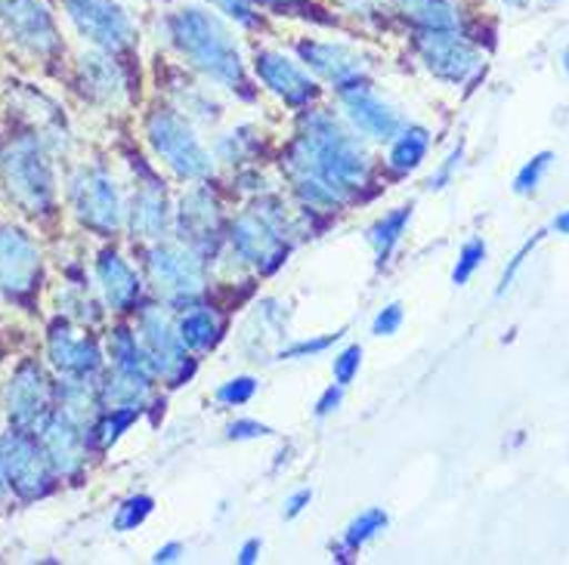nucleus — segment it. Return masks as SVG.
Returning a JSON list of instances; mask_svg holds the SVG:
<instances>
[{
  "label": "nucleus",
  "instance_id": "nucleus-38",
  "mask_svg": "<svg viewBox=\"0 0 569 565\" xmlns=\"http://www.w3.org/2000/svg\"><path fill=\"white\" fill-rule=\"evenodd\" d=\"M359 362H362V350H359V346H347V350L335 359V381L341 383V386H347V383L356 377Z\"/></svg>",
  "mask_w": 569,
  "mask_h": 565
},
{
  "label": "nucleus",
  "instance_id": "nucleus-8",
  "mask_svg": "<svg viewBox=\"0 0 569 565\" xmlns=\"http://www.w3.org/2000/svg\"><path fill=\"white\" fill-rule=\"evenodd\" d=\"M140 346L152 374L168 386H180L192 377V362L186 355V343L171 319L161 310H146L140 315Z\"/></svg>",
  "mask_w": 569,
  "mask_h": 565
},
{
  "label": "nucleus",
  "instance_id": "nucleus-2",
  "mask_svg": "<svg viewBox=\"0 0 569 565\" xmlns=\"http://www.w3.org/2000/svg\"><path fill=\"white\" fill-rule=\"evenodd\" d=\"M171 29V41L177 50L183 53L201 74H208L217 84L239 90L242 97H251L248 90V78H244L242 53L232 41L229 29L217 19V16L204 13V10H180L168 19Z\"/></svg>",
  "mask_w": 569,
  "mask_h": 565
},
{
  "label": "nucleus",
  "instance_id": "nucleus-24",
  "mask_svg": "<svg viewBox=\"0 0 569 565\" xmlns=\"http://www.w3.org/2000/svg\"><path fill=\"white\" fill-rule=\"evenodd\" d=\"M149 381H152L149 371L112 365L109 377L102 383L100 398L109 408H142V402L149 396Z\"/></svg>",
  "mask_w": 569,
  "mask_h": 565
},
{
  "label": "nucleus",
  "instance_id": "nucleus-40",
  "mask_svg": "<svg viewBox=\"0 0 569 565\" xmlns=\"http://www.w3.org/2000/svg\"><path fill=\"white\" fill-rule=\"evenodd\" d=\"M272 430L270 426L257 424V421H236V424H229L227 436L236 438V442H242V438H260V436H270Z\"/></svg>",
  "mask_w": 569,
  "mask_h": 565
},
{
  "label": "nucleus",
  "instance_id": "nucleus-42",
  "mask_svg": "<svg viewBox=\"0 0 569 565\" xmlns=\"http://www.w3.org/2000/svg\"><path fill=\"white\" fill-rule=\"evenodd\" d=\"M223 13H229L232 19H239V22H251L254 16H251V0H213Z\"/></svg>",
  "mask_w": 569,
  "mask_h": 565
},
{
  "label": "nucleus",
  "instance_id": "nucleus-43",
  "mask_svg": "<svg viewBox=\"0 0 569 565\" xmlns=\"http://www.w3.org/2000/svg\"><path fill=\"white\" fill-rule=\"evenodd\" d=\"M341 390L343 386L338 383V386H331V390H326V393H322V398L316 402V417H328L331 411L341 405Z\"/></svg>",
  "mask_w": 569,
  "mask_h": 565
},
{
  "label": "nucleus",
  "instance_id": "nucleus-4",
  "mask_svg": "<svg viewBox=\"0 0 569 565\" xmlns=\"http://www.w3.org/2000/svg\"><path fill=\"white\" fill-rule=\"evenodd\" d=\"M146 133L156 149V155L168 164V168L183 176V180H204L211 173L213 161L204 152L199 137L186 124L183 118L171 109H156L146 118Z\"/></svg>",
  "mask_w": 569,
  "mask_h": 565
},
{
  "label": "nucleus",
  "instance_id": "nucleus-34",
  "mask_svg": "<svg viewBox=\"0 0 569 565\" xmlns=\"http://www.w3.org/2000/svg\"><path fill=\"white\" fill-rule=\"evenodd\" d=\"M59 306L66 310V315L69 319H74V322H100L102 312L97 310V303L90 297H84L78 287L74 291H66V294H59Z\"/></svg>",
  "mask_w": 569,
  "mask_h": 565
},
{
  "label": "nucleus",
  "instance_id": "nucleus-27",
  "mask_svg": "<svg viewBox=\"0 0 569 565\" xmlns=\"http://www.w3.org/2000/svg\"><path fill=\"white\" fill-rule=\"evenodd\" d=\"M427 145H430V133L425 128H402L397 142H393V149H390V168L397 170V173L415 170L425 161Z\"/></svg>",
  "mask_w": 569,
  "mask_h": 565
},
{
  "label": "nucleus",
  "instance_id": "nucleus-9",
  "mask_svg": "<svg viewBox=\"0 0 569 565\" xmlns=\"http://www.w3.org/2000/svg\"><path fill=\"white\" fill-rule=\"evenodd\" d=\"M3 405L13 430H26V433L41 430L43 421L53 414V383L34 359H26L16 367L3 393Z\"/></svg>",
  "mask_w": 569,
  "mask_h": 565
},
{
  "label": "nucleus",
  "instance_id": "nucleus-19",
  "mask_svg": "<svg viewBox=\"0 0 569 565\" xmlns=\"http://www.w3.org/2000/svg\"><path fill=\"white\" fill-rule=\"evenodd\" d=\"M303 62L316 71V74H322L326 81L338 87L353 84L356 78L366 71V59L359 57L356 50L350 47H343V43H322V41H303L298 47Z\"/></svg>",
  "mask_w": 569,
  "mask_h": 565
},
{
  "label": "nucleus",
  "instance_id": "nucleus-37",
  "mask_svg": "<svg viewBox=\"0 0 569 565\" xmlns=\"http://www.w3.org/2000/svg\"><path fill=\"white\" fill-rule=\"evenodd\" d=\"M539 241H541V232H539V235H532V239H529L527 244H523V248H520V251H517V254L511 256V266L501 272V282H498V291H496L498 297H501V294H505V291L511 287L513 279H517V272L523 269V263H527V256L532 254V248H536Z\"/></svg>",
  "mask_w": 569,
  "mask_h": 565
},
{
  "label": "nucleus",
  "instance_id": "nucleus-10",
  "mask_svg": "<svg viewBox=\"0 0 569 565\" xmlns=\"http://www.w3.org/2000/svg\"><path fill=\"white\" fill-rule=\"evenodd\" d=\"M0 29L31 57L53 59L62 50L57 22L41 0H0Z\"/></svg>",
  "mask_w": 569,
  "mask_h": 565
},
{
  "label": "nucleus",
  "instance_id": "nucleus-45",
  "mask_svg": "<svg viewBox=\"0 0 569 565\" xmlns=\"http://www.w3.org/2000/svg\"><path fill=\"white\" fill-rule=\"evenodd\" d=\"M341 3L347 7V10H353V13L369 16L371 10H378V3H381V0H341Z\"/></svg>",
  "mask_w": 569,
  "mask_h": 565
},
{
  "label": "nucleus",
  "instance_id": "nucleus-44",
  "mask_svg": "<svg viewBox=\"0 0 569 565\" xmlns=\"http://www.w3.org/2000/svg\"><path fill=\"white\" fill-rule=\"evenodd\" d=\"M310 501H313V495L303 488V492H295V495L284 501V519H295V516H300L303 513V507H310Z\"/></svg>",
  "mask_w": 569,
  "mask_h": 565
},
{
  "label": "nucleus",
  "instance_id": "nucleus-41",
  "mask_svg": "<svg viewBox=\"0 0 569 565\" xmlns=\"http://www.w3.org/2000/svg\"><path fill=\"white\" fill-rule=\"evenodd\" d=\"M461 155H465V149L458 145L456 152L446 158V164H442V168L437 170L433 176H430V189H442V185L452 180V173H456V168H458V164H461Z\"/></svg>",
  "mask_w": 569,
  "mask_h": 565
},
{
  "label": "nucleus",
  "instance_id": "nucleus-15",
  "mask_svg": "<svg viewBox=\"0 0 569 565\" xmlns=\"http://www.w3.org/2000/svg\"><path fill=\"white\" fill-rule=\"evenodd\" d=\"M47 355L69 381H93L102 367L100 343L90 334H78L69 322H57L47 337Z\"/></svg>",
  "mask_w": 569,
  "mask_h": 565
},
{
  "label": "nucleus",
  "instance_id": "nucleus-31",
  "mask_svg": "<svg viewBox=\"0 0 569 565\" xmlns=\"http://www.w3.org/2000/svg\"><path fill=\"white\" fill-rule=\"evenodd\" d=\"M551 161H555L551 152H539V155L529 158L527 164L520 168V173H517V180H513V192H517V195H532V192L539 189L541 176L551 168Z\"/></svg>",
  "mask_w": 569,
  "mask_h": 565
},
{
  "label": "nucleus",
  "instance_id": "nucleus-20",
  "mask_svg": "<svg viewBox=\"0 0 569 565\" xmlns=\"http://www.w3.org/2000/svg\"><path fill=\"white\" fill-rule=\"evenodd\" d=\"M78 81H81V90H84L90 100L106 102V105H114L124 97V74L118 69V62L112 59V53H84L81 62H78Z\"/></svg>",
  "mask_w": 569,
  "mask_h": 565
},
{
  "label": "nucleus",
  "instance_id": "nucleus-18",
  "mask_svg": "<svg viewBox=\"0 0 569 565\" xmlns=\"http://www.w3.org/2000/svg\"><path fill=\"white\" fill-rule=\"evenodd\" d=\"M254 69L260 74V81L270 87L279 100L288 102V105H307L316 97L313 81L291 59H284L282 53H270V50L257 53Z\"/></svg>",
  "mask_w": 569,
  "mask_h": 565
},
{
  "label": "nucleus",
  "instance_id": "nucleus-35",
  "mask_svg": "<svg viewBox=\"0 0 569 565\" xmlns=\"http://www.w3.org/2000/svg\"><path fill=\"white\" fill-rule=\"evenodd\" d=\"M254 393H257L254 377H236V381L223 383V386L217 390V398H220L223 405H244V402H251Z\"/></svg>",
  "mask_w": 569,
  "mask_h": 565
},
{
  "label": "nucleus",
  "instance_id": "nucleus-7",
  "mask_svg": "<svg viewBox=\"0 0 569 565\" xmlns=\"http://www.w3.org/2000/svg\"><path fill=\"white\" fill-rule=\"evenodd\" d=\"M149 282L168 303H192L204 287V263L189 244H158L146 260Z\"/></svg>",
  "mask_w": 569,
  "mask_h": 565
},
{
  "label": "nucleus",
  "instance_id": "nucleus-47",
  "mask_svg": "<svg viewBox=\"0 0 569 565\" xmlns=\"http://www.w3.org/2000/svg\"><path fill=\"white\" fill-rule=\"evenodd\" d=\"M257 556H260V541H248L242 551H239V563L251 565L257 563Z\"/></svg>",
  "mask_w": 569,
  "mask_h": 565
},
{
  "label": "nucleus",
  "instance_id": "nucleus-1",
  "mask_svg": "<svg viewBox=\"0 0 569 565\" xmlns=\"http://www.w3.org/2000/svg\"><path fill=\"white\" fill-rule=\"evenodd\" d=\"M288 170L350 199L356 185H362L369 176V155L331 114L313 112L291 145Z\"/></svg>",
  "mask_w": 569,
  "mask_h": 565
},
{
  "label": "nucleus",
  "instance_id": "nucleus-5",
  "mask_svg": "<svg viewBox=\"0 0 569 565\" xmlns=\"http://www.w3.org/2000/svg\"><path fill=\"white\" fill-rule=\"evenodd\" d=\"M0 470L7 485L26 501L50 495L53 488V464L34 433L26 430H10L7 436H0Z\"/></svg>",
  "mask_w": 569,
  "mask_h": 565
},
{
  "label": "nucleus",
  "instance_id": "nucleus-11",
  "mask_svg": "<svg viewBox=\"0 0 569 565\" xmlns=\"http://www.w3.org/2000/svg\"><path fill=\"white\" fill-rule=\"evenodd\" d=\"M71 208L74 216L84 223L87 229L100 232V235H112L114 229L121 226V199L109 173L97 168H81L71 176L69 185Z\"/></svg>",
  "mask_w": 569,
  "mask_h": 565
},
{
  "label": "nucleus",
  "instance_id": "nucleus-52",
  "mask_svg": "<svg viewBox=\"0 0 569 565\" xmlns=\"http://www.w3.org/2000/svg\"><path fill=\"white\" fill-rule=\"evenodd\" d=\"M279 3H288V0H279Z\"/></svg>",
  "mask_w": 569,
  "mask_h": 565
},
{
  "label": "nucleus",
  "instance_id": "nucleus-49",
  "mask_svg": "<svg viewBox=\"0 0 569 565\" xmlns=\"http://www.w3.org/2000/svg\"><path fill=\"white\" fill-rule=\"evenodd\" d=\"M501 3H508V7H523L527 0H501Z\"/></svg>",
  "mask_w": 569,
  "mask_h": 565
},
{
  "label": "nucleus",
  "instance_id": "nucleus-21",
  "mask_svg": "<svg viewBox=\"0 0 569 565\" xmlns=\"http://www.w3.org/2000/svg\"><path fill=\"white\" fill-rule=\"evenodd\" d=\"M180 226L192 248H213L220 239V208L211 192L192 189L180 201Z\"/></svg>",
  "mask_w": 569,
  "mask_h": 565
},
{
  "label": "nucleus",
  "instance_id": "nucleus-36",
  "mask_svg": "<svg viewBox=\"0 0 569 565\" xmlns=\"http://www.w3.org/2000/svg\"><path fill=\"white\" fill-rule=\"evenodd\" d=\"M341 334L343 331H338V334H326V337H319V340H300V343H295V346L282 350V353H279V359H307V355L326 353L335 340H341Z\"/></svg>",
  "mask_w": 569,
  "mask_h": 565
},
{
  "label": "nucleus",
  "instance_id": "nucleus-26",
  "mask_svg": "<svg viewBox=\"0 0 569 565\" xmlns=\"http://www.w3.org/2000/svg\"><path fill=\"white\" fill-rule=\"evenodd\" d=\"M177 331H180V340H183L186 346L196 350V353L211 350L213 343L220 340V322H217V315L211 310L186 312Z\"/></svg>",
  "mask_w": 569,
  "mask_h": 565
},
{
  "label": "nucleus",
  "instance_id": "nucleus-48",
  "mask_svg": "<svg viewBox=\"0 0 569 565\" xmlns=\"http://www.w3.org/2000/svg\"><path fill=\"white\" fill-rule=\"evenodd\" d=\"M555 232L557 235H569V211H563L555 220Z\"/></svg>",
  "mask_w": 569,
  "mask_h": 565
},
{
  "label": "nucleus",
  "instance_id": "nucleus-39",
  "mask_svg": "<svg viewBox=\"0 0 569 565\" xmlns=\"http://www.w3.org/2000/svg\"><path fill=\"white\" fill-rule=\"evenodd\" d=\"M399 325H402V306H399V303H390V306H385V310L378 312L371 331H375L378 337H390V334H397Z\"/></svg>",
  "mask_w": 569,
  "mask_h": 565
},
{
  "label": "nucleus",
  "instance_id": "nucleus-29",
  "mask_svg": "<svg viewBox=\"0 0 569 565\" xmlns=\"http://www.w3.org/2000/svg\"><path fill=\"white\" fill-rule=\"evenodd\" d=\"M387 523H390V516L381 507H369L366 513H359L353 523L347 525V532H343L341 553H353L359 547H366L371 537L385 532Z\"/></svg>",
  "mask_w": 569,
  "mask_h": 565
},
{
  "label": "nucleus",
  "instance_id": "nucleus-25",
  "mask_svg": "<svg viewBox=\"0 0 569 565\" xmlns=\"http://www.w3.org/2000/svg\"><path fill=\"white\" fill-rule=\"evenodd\" d=\"M393 10L421 29H458V7L452 0H393Z\"/></svg>",
  "mask_w": 569,
  "mask_h": 565
},
{
  "label": "nucleus",
  "instance_id": "nucleus-17",
  "mask_svg": "<svg viewBox=\"0 0 569 565\" xmlns=\"http://www.w3.org/2000/svg\"><path fill=\"white\" fill-rule=\"evenodd\" d=\"M341 102L347 118L353 121L359 133H366L371 140H397L402 130V118H399L390 105H387L378 93H371L369 87L347 84L341 87Z\"/></svg>",
  "mask_w": 569,
  "mask_h": 565
},
{
  "label": "nucleus",
  "instance_id": "nucleus-30",
  "mask_svg": "<svg viewBox=\"0 0 569 565\" xmlns=\"http://www.w3.org/2000/svg\"><path fill=\"white\" fill-rule=\"evenodd\" d=\"M142 408H109L102 414L97 426H93V436H97V445L100 448H112L114 442L121 438V433L128 430L133 421H137V414Z\"/></svg>",
  "mask_w": 569,
  "mask_h": 565
},
{
  "label": "nucleus",
  "instance_id": "nucleus-33",
  "mask_svg": "<svg viewBox=\"0 0 569 565\" xmlns=\"http://www.w3.org/2000/svg\"><path fill=\"white\" fill-rule=\"evenodd\" d=\"M486 256V244L480 239L468 241L465 248H461V254H458V263H456V272H452V282L461 287V284L470 282V275L480 269V263H483Z\"/></svg>",
  "mask_w": 569,
  "mask_h": 565
},
{
  "label": "nucleus",
  "instance_id": "nucleus-13",
  "mask_svg": "<svg viewBox=\"0 0 569 565\" xmlns=\"http://www.w3.org/2000/svg\"><path fill=\"white\" fill-rule=\"evenodd\" d=\"M415 50L425 62L427 71H433L440 81L449 84H465L480 71V53L470 47L465 38H458L456 29L430 31L425 29L415 41Z\"/></svg>",
  "mask_w": 569,
  "mask_h": 565
},
{
  "label": "nucleus",
  "instance_id": "nucleus-23",
  "mask_svg": "<svg viewBox=\"0 0 569 565\" xmlns=\"http://www.w3.org/2000/svg\"><path fill=\"white\" fill-rule=\"evenodd\" d=\"M168 199L158 183H146L130 204V229L137 239H161L168 229Z\"/></svg>",
  "mask_w": 569,
  "mask_h": 565
},
{
  "label": "nucleus",
  "instance_id": "nucleus-32",
  "mask_svg": "<svg viewBox=\"0 0 569 565\" xmlns=\"http://www.w3.org/2000/svg\"><path fill=\"white\" fill-rule=\"evenodd\" d=\"M152 507H156V504H152V497L149 495L128 497V501L118 507V513H114V532H130V528L142 525L149 519Z\"/></svg>",
  "mask_w": 569,
  "mask_h": 565
},
{
  "label": "nucleus",
  "instance_id": "nucleus-50",
  "mask_svg": "<svg viewBox=\"0 0 569 565\" xmlns=\"http://www.w3.org/2000/svg\"><path fill=\"white\" fill-rule=\"evenodd\" d=\"M563 69H567V74H569V47H567V53H563Z\"/></svg>",
  "mask_w": 569,
  "mask_h": 565
},
{
  "label": "nucleus",
  "instance_id": "nucleus-14",
  "mask_svg": "<svg viewBox=\"0 0 569 565\" xmlns=\"http://www.w3.org/2000/svg\"><path fill=\"white\" fill-rule=\"evenodd\" d=\"M41 282V254L34 241L16 226H0V291L29 303Z\"/></svg>",
  "mask_w": 569,
  "mask_h": 565
},
{
  "label": "nucleus",
  "instance_id": "nucleus-46",
  "mask_svg": "<svg viewBox=\"0 0 569 565\" xmlns=\"http://www.w3.org/2000/svg\"><path fill=\"white\" fill-rule=\"evenodd\" d=\"M180 553H183L180 544H168V547H161L152 559H156V563H177V559H180Z\"/></svg>",
  "mask_w": 569,
  "mask_h": 565
},
{
  "label": "nucleus",
  "instance_id": "nucleus-12",
  "mask_svg": "<svg viewBox=\"0 0 569 565\" xmlns=\"http://www.w3.org/2000/svg\"><path fill=\"white\" fill-rule=\"evenodd\" d=\"M78 31L106 53H124L137 41L128 13L112 0H62Z\"/></svg>",
  "mask_w": 569,
  "mask_h": 565
},
{
  "label": "nucleus",
  "instance_id": "nucleus-3",
  "mask_svg": "<svg viewBox=\"0 0 569 565\" xmlns=\"http://www.w3.org/2000/svg\"><path fill=\"white\" fill-rule=\"evenodd\" d=\"M0 176L10 199L26 213H50L57 180L38 137H16L0 145Z\"/></svg>",
  "mask_w": 569,
  "mask_h": 565
},
{
  "label": "nucleus",
  "instance_id": "nucleus-28",
  "mask_svg": "<svg viewBox=\"0 0 569 565\" xmlns=\"http://www.w3.org/2000/svg\"><path fill=\"white\" fill-rule=\"evenodd\" d=\"M409 220H412V204L409 208H397L393 213H387L385 220H378L369 232L371 248H375V254H378V263H387V256L393 254V248L402 239V232L409 226Z\"/></svg>",
  "mask_w": 569,
  "mask_h": 565
},
{
  "label": "nucleus",
  "instance_id": "nucleus-51",
  "mask_svg": "<svg viewBox=\"0 0 569 565\" xmlns=\"http://www.w3.org/2000/svg\"><path fill=\"white\" fill-rule=\"evenodd\" d=\"M3 482L7 480H3V470H0V492H3Z\"/></svg>",
  "mask_w": 569,
  "mask_h": 565
},
{
  "label": "nucleus",
  "instance_id": "nucleus-22",
  "mask_svg": "<svg viewBox=\"0 0 569 565\" xmlns=\"http://www.w3.org/2000/svg\"><path fill=\"white\" fill-rule=\"evenodd\" d=\"M97 279L102 284V294H106V303L112 306L114 312H128L137 297H140V279L137 272L121 260L118 251H102L100 260H97Z\"/></svg>",
  "mask_w": 569,
  "mask_h": 565
},
{
  "label": "nucleus",
  "instance_id": "nucleus-6",
  "mask_svg": "<svg viewBox=\"0 0 569 565\" xmlns=\"http://www.w3.org/2000/svg\"><path fill=\"white\" fill-rule=\"evenodd\" d=\"M232 248L239 251L244 263H251L260 272H276L284 263L288 244H284V213L272 201L270 208L244 211L232 223Z\"/></svg>",
  "mask_w": 569,
  "mask_h": 565
},
{
  "label": "nucleus",
  "instance_id": "nucleus-16",
  "mask_svg": "<svg viewBox=\"0 0 569 565\" xmlns=\"http://www.w3.org/2000/svg\"><path fill=\"white\" fill-rule=\"evenodd\" d=\"M41 445L59 476L74 480L87 464L84 426L71 421L66 411H53L41 424Z\"/></svg>",
  "mask_w": 569,
  "mask_h": 565
}]
</instances>
